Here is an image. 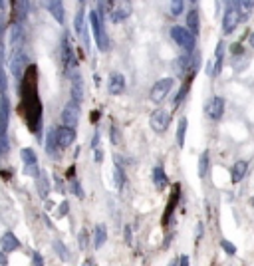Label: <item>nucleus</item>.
Wrapping results in <instances>:
<instances>
[{
  "label": "nucleus",
  "mask_w": 254,
  "mask_h": 266,
  "mask_svg": "<svg viewBox=\"0 0 254 266\" xmlns=\"http://www.w3.org/2000/svg\"><path fill=\"white\" fill-rule=\"evenodd\" d=\"M22 115L26 117L28 125L32 129H36L38 122H40V102L36 95V68H28L26 76H24V84H22V107H20Z\"/></svg>",
  "instance_id": "f257e3e1"
},
{
  "label": "nucleus",
  "mask_w": 254,
  "mask_h": 266,
  "mask_svg": "<svg viewBox=\"0 0 254 266\" xmlns=\"http://www.w3.org/2000/svg\"><path fill=\"white\" fill-rule=\"evenodd\" d=\"M171 38L181 46L183 50H187V52H193V50H195V36L191 34L187 28L173 26V28H171Z\"/></svg>",
  "instance_id": "f03ea898"
},
{
  "label": "nucleus",
  "mask_w": 254,
  "mask_h": 266,
  "mask_svg": "<svg viewBox=\"0 0 254 266\" xmlns=\"http://www.w3.org/2000/svg\"><path fill=\"white\" fill-rule=\"evenodd\" d=\"M169 124H171V113H169L167 109H155V111L151 113V117H149V125H151V129L157 131V133L167 131Z\"/></svg>",
  "instance_id": "7ed1b4c3"
},
{
  "label": "nucleus",
  "mask_w": 254,
  "mask_h": 266,
  "mask_svg": "<svg viewBox=\"0 0 254 266\" xmlns=\"http://www.w3.org/2000/svg\"><path fill=\"white\" fill-rule=\"evenodd\" d=\"M90 22H91V28H93V34H95V42H97V46L106 52L108 46H109V42H108V36H106V30H104V24H101V18L97 16L95 10L90 14Z\"/></svg>",
  "instance_id": "20e7f679"
},
{
  "label": "nucleus",
  "mask_w": 254,
  "mask_h": 266,
  "mask_svg": "<svg viewBox=\"0 0 254 266\" xmlns=\"http://www.w3.org/2000/svg\"><path fill=\"white\" fill-rule=\"evenodd\" d=\"M173 84H175L173 78H163V80H159V82L151 88V102H155V104L163 102L165 98H167V93H169L171 88H173Z\"/></svg>",
  "instance_id": "39448f33"
},
{
  "label": "nucleus",
  "mask_w": 254,
  "mask_h": 266,
  "mask_svg": "<svg viewBox=\"0 0 254 266\" xmlns=\"http://www.w3.org/2000/svg\"><path fill=\"white\" fill-rule=\"evenodd\" d=\"M205 111H207V115H209L213 122H218V119L222 117V113H224V100L218 98V95H213V98L207 102Z\"/></svg>",
  "instance_id": "423d86ee"
},
{
  "label": "nucleus",
  "mask_w": 254,
  "mask_h": 266,
  "mask_svg": "<svg viewBox=\"0 0 254 266\" xmlns=\"http://www.w3.org/2000/svg\"><path fill=\"white\" fill-rule=\"evenodd\" d=\"M238 20H240V12L236 8H228L224 12V18H222V32L224 34H233L235 28L238 26Z\"/></svg>",
  "instance_id": "0eeeda50"
},
{
  "label": "nucleus",
  "mask_w": 254,
  "mask_h": 266,
  "mask_svg": "<svg viewBox=\"0 0 254 266\" xmlns=\"http://www.w3.org/2000/svg\"><path fill=\"white\" fill-rule=\"evenodd\" d=\"M78 119H80V107L73 102L70 106H66L64 113H62V122H64V125H68V127H75Z\"/></svg>",
  "instance_id": "6e6552de"
},
{
  "label": "nucleus",
  "mask_w": 254,
  "mask_h": 266,
  "mask_svg": "<svg viewBox=\"0 0 254 266\" xmlns=\"http://www.w3.org/2000/svg\"><path fill=\"white\" fill-rule=\"evenodd\" d=\"M73 139H75V133H73V127H62V129H58L56 131V143L60 145V147H68V145H72Z\"/></svg>",
  "instance_id": "1a4fd4ad"
},
{
  "label": "nucleus",
  "mask_w": 254,
  "mask_h": 266,
  "mask_svg": "<svg viewBox=\"0 0 254 266\" xmlns=\"http://www.w3.org/2000/svg\"><path fill=\"white\" fill-rule=\"evenodd\" d=\"M109 93H113V95H119V93H123V89H125V78L119 74V71H113L111 76H109Z\"/></svg>",
  "instance_id": "9d476101"
},
{
  "label": "nucleus",
  "mask_w": 254,
  "mask_h": 266,
  "mask_svg": "<svg viewBox=\"0 0 254 266\" xmlns=\"http://www.w3.org/2000/svg\"><path fill=\"white\" fill-rule=\"evenodd\" d=\"M179 185H175L173 187V195L169 197V203H167V211H165L163 214V227H167L169 225V219H171V214H173V211H175V207H177V201H179Z\"/></svg>",
  "instance_id": "9b49d317"
},
{
  "label": "nucleus",
  "mask_w": 254,
  "mask_h": 266,
  "mask_svg": "<svg viewBox=\"0 0 254 266\" xmlns=\"http://www.w3.org/2000/svg\"><path fill=\"white\" fill-rule=\"evenodd\" d=\"M129 14H131V2H129V0H121L119 6L113 10V16L111 18H113L115 22H121V20H125Z\"/></svg>",
  "instance_id": "f8f14e48"
},
{
  "label": "nucleus",
  "mask_w": 254,
  "mask_h": 266,
  "mask_svg": "<svg viewBox=\"0 0 254 266\" xmlns=\"http://www.w3.org/2000/svg\"><path fill=\"white\" fill-rule=\"evenodd\" d=\"M246 169H248V163L246 161H236L233 165V171H231V177H233V183H240L244 175H246Z\"/></svg>",
  "instance_id": "ddd939ff"
},
{
  "label": "nucleus",
  "mask_w": 254,
  "mask_h": 266,
  "mask_svg": "<svg viewBox=\"0 0 254 266\" xmlns=\"http://www.w3.org/2000/svg\"><path fill=\"white\" fill-rule=\"evenodd\" d=\"M167 175H165V169L163 165H157L155 169H153V185L159 189V191H163L165 187H167Z\"/></svg>",
  "instance_id": "4468645a"
},
{
  "label": "nucleus",
  "mask_w": 254,
  "mask_h": 266,
  "mask_svg": "<svg viewBox=\"0 0 254 266\" xmlns=\"http://www.w3.org/2000/svg\"><path fill=\"white\" fill-rule=\"evenodd\" d=\"M187 30H189L193 36L199 34L200 22H199V12H197V10H191V12L187 14Z\"/></svg>",
  "instance_id": "2eb2a0df"
},
{
  "label": "nucleus",
  "mask_w": 254,
  "mask_h": 266,
  "mask_svg": "<svg viewBox=\"0 0 254 266\" xmlns=\"http://www.w3.org/2000/svg\"><path fill=\"white\" fill-rule=\"evenodd\" d=\"M106 238H108L106 227H104V225H97V227H95V234H93V247H95V249H101L104 243H106Z\"/></svg>",
  "instance_id": "dca6fc26"
},
{
  "label": "nucleus",
  "mask_w": 254,
  "mask_h": 266,
  "mask_svg": "<svg viewBox=\"0 0 254 266\" xmlns=\"http://www.w3.org/2000/svg\"><path fill=\"white\" fill-rule=\"evenodd\" d=\"M72 98L75 104H80L82 102V98H84V89H82V78L80 76H75L72 82Z\"/></svg>",
  "instance_id": "f3484780"
},
{
  "label": "nucleus",
  "mask_w": 254,
  "mask_h": 266,
  "mask_svg": "<svg viewBox=\"0 0 254 266\" xmlns=\"http://www.w3.org/2000/svg\"><path fill=\"white\" fill-rule=\"evenodd\" d=\"M191 82H193V74H191V78H187V82L183 84V88L179 89V93L175 95V100H173V107H177L183 102V100H185V95H187V91H189V86H191Z\"/></svg>",
  "instance_id": "a211bd4d"
},
{
  "label": "nucleus",
  "mask_w": 254,
  "mask_h": 266,
  "mask_svg": "<svg viewBox=\"0 0 254 266\" xmlns=\"http://www.w3.org/2000/svg\"><path fill=\"white\" fill-rule=\"evenodd\" d=\"M50 10H52V14H54L58 22H64V6H62L60 0H52L50 2Z\"/></svg>",
  "instance_id": "6ab92c4d"
},
{
  "label": "nucleus",
  "mask_w": 254,
  "mask_h": 266,
  "mask_svg": "<svg viewBox=\"0 0 254 266\" xmlns=\"http://www.w3.org/2000/svg\"><path fill=\"white\" fill-rule=\"evenodd\" d=\"M207 171H209V153H200L199 157V177L205 179L207 177Z\"/></svg>",
  "instance_id": "aec40b11"
},
{
  "label": "nucleus",
  "mask_w": 254,
  "mask_h": 266,
  "mask_svg": "<svg viewBox=\"0 0 254 266\" xmlns=\"http://www.w3.org/2000/svg\"><path fill=\"white\" fill-rule=\"evenodd\" d=\"M185 133H187V119L181 117L179 119V127H177V145L179 147L185 145Z\"/></svg>",
  "instance_id": "412c9836"
},
{
  "label": "nucleus",
  "mask_w": 254,
  "mask_h": 266,
  "mask_svg": "<svg viewBox=\"0 0 254 266\" xmlns=\"http://www.w3.org/2000/svg\"><path fill=\"white\" fill-rule=\"evenodd\" d=\"M183 4H185L183 0H171V14H173V16H179V14H181Z\"/></svg>",
  "instance_id": "4be33fe9"
},
{
  "label": "nucleus",
  "mask_w": 254,
  "mask_h": 266,
  "mask_svg": "<svg viewBox=\"0 0 254 266\" xmlns=\"http://www.w3.org/2000/svg\"><path fill=\"white\" fill-rule=\"evenodd\" d=\"M113 179H115V187L119 189L121 185H123V171H121V167L117 165L115 167V171H113Z\"/></svg>",
  "instance_id": "5701e85b"
},
{
  "label": "nucleus",
  "mask_w": 254,
  "mask_h": 266,
  "mask_svg": "<svg viewBox=\"0 0 254 266\" xmlns=\"http://www.w3.org/2000/svg\"><path fill=\"white\" fill-rule=\"evenodd\" d=\"M236 4H238V8H242L244 12H250L254 8V0H236Z\"/></svg>",
  "instance_id": "b1692460"
},
{
  "label": "nucleus",
  "mask_w": 254,
  "mask_h": 266,
  "mask_svg": "<svg viewBox=\"0 0 254 266\" xmlns=\"http://www.w3.org/2000/svg\"><path fill=\"white\" fill-rule=\"evenodd\" d=\"M220 245H222V249L226 250V252H228V254H235V252H236V249H235V247H233V245H231V243H228V240H224V238H222V240H220Z\"/></svg>",
  "instance_id": "393cba45"
},
{
  "label": "nucleus",
  "mask_w": 254,
  "mask_h": 266,
  "mask_svg": "<svg viewBox=\"0 0 254 266\" xmlns=\"http://www.w3.org/2000/svg\"><path fill=\"white\" fill-rule=\"evenodd\" d=\"M86 245H88V232H86V231H82V234H80V247L84 249Z\"/></svg>",
  "instance_id": "a878e982"
},
{
  "label": "nucleus",
  "mask_w": 254,
  "mask_h": 266,
  "mask_svg": "<svg viewBox=\"0 0 254 266\" xmlns=\"http://www.w3.org/2000/svg\"><path fill=\"white\" fill-rule=\"evenodd\" d=\"M111 137H113V141L119 143V133H117V129L115 127H111Z\"/></svg>",
  "instance_id": "bb28decb"
},
{
  "label": "nucleus",
  "mask_w": 254,
  "mask_h": 266,
  "mask_svg": "<svg viewBox=\"0 0 254 266\" xmlns=\"http://www.w3.org/2000/svg\"><path fill=\"white\" fill-rule=\"evenodd\" d=\"M233 54H242V46L240 44H233Z\"/></svg>",
  "instance_id": "cd10ccee"
},
{
  "label": "nucleus",
  "mask_w": 254,
  "mask_h": 266,
  "mask_svg": "<svg viewBox=\"0 0 254 266\" xmlns=\"http://www.w3.org/2000/svg\"><path fill=\"white\" fill-rule=\"evenodd\" d=\"M179 264H183V266L189 264V256H187V254H183L181 258H179Z\"/></svg>",
  "instance_id": "c85d7f7f"
},
{
  "label": "nucleus",
  "mask_w": 254,
  "mask_h": 266,
  "mask_svg": "<svg viewBox=\"0 0 254 266\" xmlns=\"http://www.w3.org/2000/svg\"><path fill=\"white\" fill-rule=\"evenodd\" d=\"M125 240L127 243H131V231H129V229H125Z\"/></svg>",
  "instance_id": "c756f323"
},
{
  "label": "nucleus",
  "mask_w": 254,
  "mask_h": 266,
  "mask_svg": "<svg viewBox=\"0 0 254 266\" xmlns=\"http://www.w3.org/2000/svg\"><path fill=\"white\" fill-rule=\"evenodd\" d=\"M101 157H104L101 151H95V161H101Z\"/></svg>",
  "instance_id": "7c9ffc66"
},
{
  "label": "nucleus",
  "mask_w": 254,
  "mask_h": 266,
  "mask_svg": "<svg viewBox=\"0 0 254 266\" xmlns=\"http://www.w3.org/2000/svg\"><path fill=\"white\" fill-rule=\"evenodd\" d=\"M250 44H252V48H254V32H250Z\"/></svg>",
  "instance_id": "2f4dec72"
},
{
  "label": "nucleus",
  "mask_w": 254,
  "mask_h": 266,
  "mask_svg": "<svg viewBox=\"0 0 254 266\" xmlns=\"http://www.w3.org/2000/svg\"><path fill=\"white\" fill-rule=\"evenodd\" d=\"M250 205H252V207H254V197H252V199H250Z\"/></svg>",
  "instance_id": "473e14b6"
},
{
  "label": "nucleus",
  "mask_w": 254,
  "mask_h": 266,
  "mask_svg": "<svg viewBox=\"0 0 254 266\" xmlns=\"http://www.w3.org/2000/svg\"><path fill=\"white\" fill-rule=\"evenodd\" d=\"M191 2H197V0H191Z\"/></svg>",
  "instance_id": "72a5a7b5"
}]
</instances>
